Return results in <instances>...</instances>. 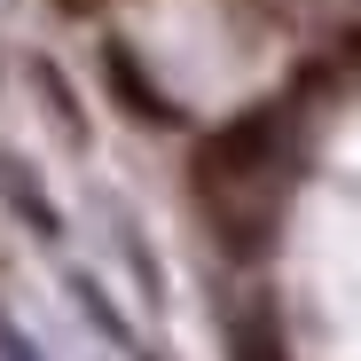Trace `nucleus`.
I'll use <instances>...</instances> for the list:
<instances>
[{
  "mask_svg": "<svg viewBox=\"0 0 361 361\" xmlns=\"http://www.w3.org/2000/svg\"><path fill=\"white\" fill-rule=\"evenodd\" d=\"M267 149H275V118L259 110V118H244V126L212 134V142H204V157H197V173H204V180H244V173H259V165H267Z\"/></svg>",
  "mask_w": 361,
  "mask_h": 361,
  "instance_id": "1",
  "label": "nucleus"
},
{
  "mask_svg": "<svg viewBox=\"0 0 361 361\" xmlns=\"http://www.w3.org/2000/svg\"><path fill=\"white\" fill-rule=\"evenodd\" d=\"M102 71H110V87L126 94V110L142 118V126H173V118H180V110H173V102H165L142 71H134V55H126V47H110V55H102Z\"/></svg>",
  "mask_w": 361,
  "mask_h": 361,
  "instance_id": "2",
  "label": "nucleus"
},
{
  "mask_svg": "<svg viewBox=\"0 0 361 361\" xmlns=\"http://www.w3.org/2000/svg\"><path fill=\"white\" fill-rule=\"evenodd\" d=\"M235 361H283V338H275L267 314H244V322H235Z\"/></svg>",
  "mask_w": 361,
  "mask_h": 361,
  "instance_id": "3",
  "label": "nucleus"
}]
</instances>
